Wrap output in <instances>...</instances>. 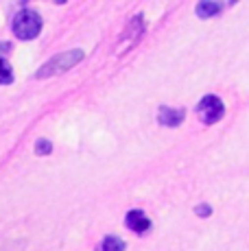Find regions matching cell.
Masks as SVG:
<instances>
[{
  "mask_svg": "<svg viewBox=\"0 0 249 251\" xmlns=\"http://www.w3.org/2000/svg\"><path fill=\"white\" fill-rule=\"evenodd\" d=\"M13 33H16L18 40H35L42 31V18L40 13L31 11V9H22L16 18H13Z\"/></svg>",
  "mask_w": 249,
  "mask_h": 251,
  "instance_id": "6da1fadb",
  "label": "cell"
},
{
  "mask_svg": "<svg viewBox=\"0 0 249 251\" xmlns=\"http://www.w3.org/2000/svg\"><path fill=\"white\" fill-rule=\"evenodd\" d=\"M83 59V50H68V52H61V55L52 57L49 64H44L40 70H37V79H44V76H52V75H59V72L70 70L75 64Z\"/></svg>",
  "mask_w": 249,
  "mask_h": 251,
  "instance_id": "7a4b0ae2",
  "label": "cell"
},
{
  "mask_svg": "<svg viewBox=\"0 0 249 251\" xmlns=\"http://www.w3.org/2000/svg\"><path fill=\"white\" fill-rule=\"evenodd\" d=\"M197 112H199V118L203 120L205 125H212V123H217V120L223 118V114H225L223 100L217 99V96H205V99L197 105Z\"/></svg>",
  "mask_w": 249,
  "mask_h": 251,
  "instance_id": "3957f363",
  "label": "cell"
},
{
  "mask_svg": "<svg viewBox=\"0 0 249 251\" xmlns=\"http://www.w3.org/2000/svg\"><path fill=\"white\" fill-rule=\"evenodd\" d=\"M184 118L186 112L177 107H160V112H157V123L164 125V127H177V125L184 123Z\"/></svg>",
  "mask_w": 249,
  "mask_h": 251,
  "instance_id": "277c9868",
  "label": "cell"
},
{
  "mask_svg": "<svg viewBox=\"0 0 249 251\" xmlns=\"http://www.w3.org/2000/svg\"><path fill=\"white\" fill-rule=\"evenodd\" d=\"M127 227H131L136 234H147V231L151 229V221L145 216V212L142 210H131L127 212Z\"/></svg>",
  "mask_w": 249,
  "mask_h": 251,
  "instance_id": "5b68a950",
  "label": "cell"
},
{
  "mask_svg": "<svg viewBox=\"0 0 249 251\" xmlns=\"http://www.w3.org/2000/svg\"><path fill=\"white\" fill-rule=\"evenodd\" d=\"M223 4L221 2H212V0H205V2H199L197 4V16L199 18H212L217 13H221Z\"/></svg>",
  "mask_w": 249,
  "mask_h": 251,
  "instance_id": "8992f818",
  "label": "cell"
},
{
  "mask_svg": "<svg viewBox=\"0 0 249 251\" xmlns=\"http://www.w3.org/2000/svg\"><path fill=\"white\" fill-rule=\"evenodd\" d=\"M99 251H124V243L118 236H107V238L100 243Z\"/></svg>",
  "mask_w": 249,
  "mask_h": 251,
  "instance_id": "52a82bcc",
  "label": "cell"
},
{
  "mask_svg": "<svg viewBox=\"0 0 249 251\" xmlns=\"http://www.w3.org/2000/svg\"><path fill=\"white\" fill-rule=\"evenodd\" d=\"M13 81V70L7 59H0V85H9Z\"/></svg>",
  "mask_w": 249,
  "mask_h": 251,
  "instance_id": "ba28073f",
  "label": "cell"
},
{
  "mask_svg": "<svg viewBox=\"0 0 249 251\" xmlns=\"http://www.w3.org/2000/svg\"><path fill=\"white\" fill-rule=\"evenodd\" d=\"M50 151H52V144L49 142V140L42 138V140H37V142H35V153H37V155H49Z\"/></svg>",
  "mask_w": 249,
  "mask_h": 251,
  "instance_id": "9c48e42d",
  "label": "cell"
},
{
  "mask_svg": "<svg viewBox=\"0 0 249 251\" xmlns=\"http://www.w3.org/2000/svg\"><path fill=\"white\" fill-rule=\"evenodd\" d=\"M195 212H197L199 216H210V212L212 210H210V205H197L195 207Z\"/></svg>",
  "mask_w": 249,
  "mask_h": 251,
  "instance_id": "30bf717a",
  "label": "cell"
},
{
  "mask_svg": "<svg viewBox=\"0 0 249 251\" xmlns=\"http://www.w3.org/2000/svg\"><path fill=\"white\" fill-rule=\"evenodd\" d=\"M7 52H11V44L9 42H4V44H0V59H4V55Z\"/></svg>",
  "mask_w": 249,
  "mask_h": 251,
  "instance_id": "8fae6325",
  "label": "cell"
}]
</instances>
